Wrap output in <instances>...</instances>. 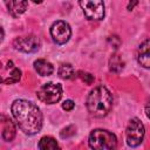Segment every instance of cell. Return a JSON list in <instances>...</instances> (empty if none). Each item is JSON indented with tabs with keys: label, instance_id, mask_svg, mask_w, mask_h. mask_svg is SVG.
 Returning a JSON list of instances; mask_svg holds the SVG:
<instances>
[{
	"label": "cell",
	"instance_id": "cell-1",
	"mask_svg": "<svg viewBox=\"0 0 150 150\" xmlns=\"http://www.w3.org/2000/svg\"><path fill=\"white\" fill-rule=\"evenodd\" d=\"M12 114L26 135H35L41 130L42 114L35 103L27 100H15L12 104Z\"/></svg>",
	"mask_w": 150,
	"mask_h": 150
},
{
	"label": "cell",
	"instance_id": "cell-2",
	"mask_svg": "<svg viewBox=\"0 0 150 150\" xmlns=\"http://www.w3.org/2000/svg\"><path fill=\"white\" fill-rule=\"evenodd\" d=\"M112 95L104 86L95 87L87 97V109L95 117H104L112 108Z\"/></svg>",
	"mask_w": 150,
	"mask_h": 150
},
{
	"label": "cell",
	"instance_id": "cell-3",
	"mask_svg": "<svg viewBox=\"0 0 150 150\" xmlns=\"http://www.w3.org/2000/svg\"><path fill=\"white\" fill-rule=\"evenodd\" d=\"M89 146L95 150H111L117 146L116 136L103 129H95L89 135Z\"/></svg>",
	"mask_w": 150,
	"mask_h": 150
},
{
	"label": "cell",
	"instance_id": "cell-4",
	"mask_svg": "<svg viewBox=\"0 0 150 150\" xmlns=\"http://www.w3.org/2000/svg\"><path fill=\"white\" fill-rule=\"evenodd\" d=\"M144 134H145V129H144L143 123L137 117L131 118L125 130L127 144L131 148L138 146L144 138Z\"/></svg>",
	"mask_w": 150,
	"mask_h": 150
},
{
	"label": "cell",
	"instance_id": "cell-5",
	"mask_svg": "<svg viewBox=\"0 0 150 150\" xmlns=\"http://www.w3.org/2000/svg\"><path fill=\"white\" fill-rule=\"evenodd\" d=\"M39 100L47 104H54L60 101L62 96V87L59 83L48 82L42 84L36 91Z\"/></svg>",
	"mask_w": 150,
	"mask_h": 150
},
{
	"label": "cell",
	"instance_id": "cell-6",
	"mask_svg": "<svg viewBox=\"0 0 150 150\" xmlns=\"http://www.w3.org/2000/svg\"><path fill=\"white\" fill-rule=\"evenodd\" d=\"M84 16L88 20H101L104 16L103 0H79Z\"/></svg>",
	"mask_w": 150,
	"mask_h": 150
},
{
	"label": "cell",
	"instance_id": "cell-7",
	"mask_svg": "<svg viewBox=\"0 0 150 150\" xmlns=\"http://www.w3.org/2000/svg\"><path fill=\"white\" fill-rule=\"evenodd\" d=\"M50 35L55 43L64 45L66 42L69 41V39L71 36L70 26L63 20H57L50 27Z\"/></svg>",
	"mask_w": 150,
	"mask_h": 150
},
{
	"label": "cell",
	"instance_id": "cell-8",
	"mask_svg": "<svg viewBox=\"0 0 150 150\" xmlns=\"http://www.w3.org/2000/svg\"><path fill=\"white\" fill-rule=\"evenodd\" d=\"M13 46L22 53H35L40 48V40L35 35L20 36L13 41Z\"/></svg>",
	"mask_w": 150,
	"mask_h": 150
},
{
	"label": "cell",
	"instance_id": "cell-9",
	"mask_svg": "<svg viewBox=\"0 0 150 150\" xmlns=\"http://www.w3.org/2000/svg\"><path fill=\"white\" fill-rule=\"evenodd\" d=\"M137 61L143 68L150 69V39L143 41L137 50Z\"/></svg>",
	"mask_w": 150,
	"mask_h": 150
},
{
	"label": "cell",
	"instance_id": "cell-10",
	"mask_svg": "<svg viewBox=\"0 0 150 150\" xmlns=\"http://www.w3.org/2000/svg\"><path fill=\"white\" fill-rule=\"evenodd\" d=\"M5 69L8 70V74H2V83L4 84H13L20 81L21 79V70L16 68L12 61H8Z\"/></svg>",
	"mask_w": 150,
	"mask_h": 150
},
{
	"label": "cell",
	"instance_id": "cell-11",
	"mask_svg": "<svg viewBox=\"0 0 150 150\" xmlns=\"http://www.w3.org/2000/svg\"><path fill=\"white\" fill-rule=\"evenodd\" d=\"M1 125H2L1 136H2L4 141L11 142L15 137V134H16V129H15L14 122L9 117H7L5 115H1Z\"/></svg>",
	"mask_w": 150,
	"mask_h": 150
},
{
	"label": "cell",
	"instance_id": "cell-12",
	"mask_svg": "<svg viewBox=\"0 0 150 150\" xmlns=\"http://www.w3.org/2000/svg\"><path fill=\"white\" fill-rule=\"evenodd\" d=\"M9 14L14 18L25 13L28 6V0H5Z\"/></svg>",
	"mask_w": 150,
	"mask_h": 150
},
{
	"label": "cell",
	"instance_id": "cell-13",
	"mask_svg": "<svg viewBox=\"0 0 150 150\" xmlns=\"http://www.w3.org/2000/svg\"><path fill=\"white\" fill-rule=\"evenodd\" d=\"M34 69L41 76H49L54 71L53 64L50 62H48L47 60H43V59H38L36 61H34Z\"/></svg>",
	"mask_w": 150,
	"mask_h": 150
},
{
	"label": "cell",
	"instance_id": "cell-14",
	"mask_svg": "<svg viewBox=\"0 0 150 150\" xmlns=\"http://www.w3.org/2000/svg\"><path fill=\"white\" fill-rule=\"evenodd\" d=\"M39 149L41 150H54L59 149V144L55 138L50 136H43L39 142Z\"/></svg>",
	"mask_w": 150,
	"mask_h": 150
},
{
	"label": "cell",
	"instance_id": "cell-15",
	"mask_svg": "<svg viewBox=\"0 0 150 150\" xmlns=\"http://www.w3.org/2000/svg\"><path fill=\"white\" fill-rule=\"evenodd\" d=\"M75 74L76 73H75V70L70 63H62L59 68V75L61 79L70 80V79H74L76 76Z\"/></svg>",
	"mask_w": 150,
	"mask_h": 150
},
{
	"label": "cell",
	"instance_id": "cell-16",
	"mask_svg": "<svg viewBox=\"0 0 150 150\" xmlns=\"http://www.w3.org/2000/svg\"><path fill=\"white\" fill-rule=\"evenodd\" d=\"M124 67V62L121 59L120 55L117 54H112L110 60H109V69L112 73H120Z\"/></svg>",
	"mask_w": 150,
	"mask_h": 150
},
{
	"label": "cell",
	"instance_id": "cell-17",
	"mask_svg": "<svg viewBox=\"0 0 150 150\" xmlns=\"http://www.w3.org/2000/svg\"><path fill=\"white\" fill-rule=\"evenodd\" d=\"M77 74H79V76H80V79H81L86 84H91V83L94 82V80H95L94 75H91V74H89V73H86V71H79Z\"/></svg>",
	"mask_w": 150,
	"mask_h": 150
},
{
	"label": "cell",
	"instance_id": "cell-18",
	"mask_svg": "<svg viewBox=\"0 0 150 150\" xmlns=\"http://www.w3.org/2000/svg\"><path fill=\"white\" fill-rule=\"evenodd\" d=\"M75 131H76V128L74 125H68L64 129H62V131L60 132V135H61L62 138H68V137L73 136L75 134Z\"/></svg>",
	"mask_w": 150,
	"mask_h": 150
},
{
	"label": "cell",
	"instance_id": "cell-19",
	"mask_svg": "<svg viewBox=\"0 0 150 150\" xmlns=\"http://www.w3.org/2000/svg\"><path fill=\"white\" fill-rule=\"evenodd\" d=\"M74 107H75V103H74V101H71V100H66V101L62 103V109L66 110V111L73 110Z\"/></svg>",
	"mask_w": 150,
	"mask_h": 150
},
{
	"label": "cell",
	"instance_id": "cell-20",
	"mask_svg": "<svg viewBox=\"0 0 150 150\" xmlns=\"http://www.w3.org/2000/svg\"><path fill=\"white\" fill-rule=\"evenodd\" d=\"M137 4H138V0H130L129 4H128V6H127V8H128L129 11H132L134 7H135Z\"/></svg>",
	"mask_w": 150,
	"mask_h": 150
},
{
	"label": "cell",
	"instance_id": "cell-21",
	"mask_svg": "<svg viewBox=\"0 0 150 150\" xmlns=\"http://www.w3.org/2000/svg\"><path fill=\"white\" fill-rule=\"evenodd\" d=\"M145 114L150 118V97H149V100L146 101V104H145Z\"/></svg>",
	"mask_w": 150,
	"mask_h": 150
},
{
	"label": "cell",
	"instance_id": "cell-22",
	"mask_svg": "<svg viewBox=\"0 0 150 150\" xmlns=\"http://www.w3.org/2000/svg\"><path fill=\"white\" fill-rule=\"evenodd\" d=\"M33 1H34L35 4H40V2H42L43 0H33Z\"/></svg>",
	"mask_w": 150,
	"mask_h": 150
}]
</instances>
